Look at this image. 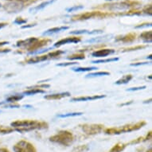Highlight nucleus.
Here are the masks:
<instances>
[{
  "instance_id": "31",
  "label": "nucleus",
  "mask_w": 152,
  "mask_h": 152,
  "mask_svg": "<svg viewBox=\"0 0 152 152\" xmlns=\"http://www.w3.org/2000/svg\"><path fill=\"white\" fill-rule=\"evenodd\" d=\"M149 64V62H142V63H138V64H131V66H139V65H143Z\"/></svg>"
},
{
  "instance_id": "11",
  "label": "nucleus",
  "mask_w": 152,
  "mask_h": 152,
  "mask_svg": "<svg viewBox=\"0 0 152 152\" xmlns=\"http://www.w3.org/2000/svg\"><path fill=\"white\" fill-rule=\"evenodd\" d=\"M107 8L113 10H125L129 8V5L127 3H115V4L108 5Z\"/></svg>"
},
{
  "instance_id": "41",
  "label": "nucleus",
  "mask_w": 152,
  "mask_h": 152,
  "mask_svg": "<svg viewBox=\"0 0 152 152\" xmlns=\"http://www.w3.org/2000/svg\"><path fill=\"white\" fill-rule=\"evenodd\" d=\"M0 112H1V110H0Z\"/></svg>"
},
{
  "instance_id": "35",
  "label": "nucleus",
  "mask_w": 152,
  "mask_h": 152,
  "mask_svg": "<svg viewBox=\"0 0 152 152\" xmlns=\"http://www.w3.org/2000/svg\"><path fill=\"white\" fill-rule=\"evenodd\" d=\"M7 25V23H0V30H1V29H3V27H5Z\"/></svg>"
},
{
  "instance_id": "13",
  "label": "nucleus",
  "mask_w": 152,
  "mask_h": 152,
  "mask_svg": "<svg viewBox=\"0 0 152 152\" xmlns=\"http://www.w3.org/2000/svg\"><path fill=\"white\" fill-rule=\"evenodd\" d=\"M69 26H61V27H55L52 28V29H50V30H47L46 31L43 33V35H51L54 34H57V33H59L61 31H63V30H66L69 29Z\"/></svg>"
},
{
  "instance_id": "14",
  "label": "nucleus",
  "mask_w": 152,
  "mask_h": 152,
  "mask_svg": "<svg viewBox=\"0 0 152 152\" xmlns=\"http://www.w3.org/2000/svg\"><path fill=\"white\" fill-rule=\"evenodd\" d=\"M49 58V56L46 55V56H42V57H34V58H30V60L27 61L28 64H34V63H38L42 62V61H44L47 60Z\"/></svg>"
},
{
  "instance_id": "22",
  "label": "nucleus",
  "mask_w": 152,
  "mask_h": 152,
  "mask_svg": "<svg viewBox=\"0 0 152 152\" xmlns=\"http://www.w3.org/2000/svg\"><path fill=\"white\" fill-rule=\"evenodd\" d=\"M110 73L108 72H92L86 75V77H102V76H108Z\"/></svg>"
},
{
  "instance_id": "4",
  "label": "nucleus",
  "mask_w": 152,
  "mask_h": 152,
  "mask_svg": "<svg viewBox=\"0 0 152 152\" xmlns=\"http://www.w3.org/2000/svg\"><path fill=\"white\" fill-rule=\"evenodd\" d=\"M13 149L15 152H37L34 146L25 140H21L18 142L14 146Z\"/></svg>"
},
{
  "instance_id": "3",
  "label": "nucleus",
  "mask_w": 152,
  "mask_h": 152,
  "mask_svg": "<svg viewBox=\"0 0 152 152\" xmlns=\"http://www.w3.org/2000/svg\"><path fill=\"white\" fill-rule=\"evenodd\" d=\"M145 124H146L144 122H141L135 124L126 125V126H123V127H117V128H110V129L108 128L105 131V133L109 134V135H119V134L124 133V132H130L139 130Z\"/></svg>"
},
{
  "instance_id": "16",
  "label": "nucleus",
  "mask_w": 152,
  "mask_h": 152,
  "mask_svg": "<svg viewBox=\"0 0 152 152\" xmlns=\"http://www.w3.org/2000/svg\"><path fill=\"white\" fill-rule=\"evenodd\" d=\"M23 97H24V95H14V96H10V97H8L7 99V101H6V102H7V103L16 102V101H18V100H22Z\"/></svg>"
},
{
  "instance_id": "32",
  "label": "nucleus",
  "mask_w": 152,
  "mask_h": 152,
  "mask_svg": "<svg viewBox=\"0 0 152 152\" xmlns=\"http://www.w3.org/2000/svg\"><path fill=\"white\" fill-rule=\"evenodd\" d=\"M147 26H151V23H148V24H142L141 26H138L135 28H143V27H147Z\"/></svg>"
},
{
  "instance_id": "34",
  "label": "nucleus",
  "mask_w": 152,
  "mask_h": 152,
  "mask_svg": "<svg viewBox=\"0 0 152 152\" xmlns=\"http://www.w3.org/2000/svg\"><path fill=\"white\" fill-rule=\"evenodd\" d=\"M0 152H10L9 151V150H7V148H0Z\"/></svg>"
},
{
  "instance_id": "5",
  "label": "nucleus",
  "mask_w": 152,
  "mask_h": 152,
  "mask_svg": "<svg viewBox=\"0 0 152 152\" xmlns=\"http://www.w3.org/2000/svg\"><path fill=\"white\" fill-rule=\"evenodd\" d=\"M23 3L19 0H13L4 6V9L10 13H18L23 9Z\"/></svg>"
},
{
  "instance_id": "8",
  "label": "nucleus",
  "mask_w": 152,
  "mask_h": 152,
  "mask_svg": "<svg viewBox=\"0 0 152 152\" xmlns=\"http://www.w3.org/2000/svg\"><path fill=\"white\" fill-rule=\"evenodd\" d=\"M56 0H49V1H45V2H43L41 4H39L37 7H32L30 8L29 11L30 13H37L38 11H40V10H43L44 8L47 7L48 6H50V4H53V3H54Z\"/></svg>"
},
{
  "instance_id": "26",
  "label": "nucleus",
  "mask_w": 152,
  "mask_h": 152,
  "mask_svg": "<svg viewBox=\"0 0 152 152\" xmlns=\"http://www.w3.org/2000/svg\"><path fill=\"white\" fill-rule=\"evenodd\" d=\"M89 31L87 30H75L70 32V34H88Z\"/></svg>"
},
{
  "instance_id": "28",
  "label": "nucleus",
  "mask_w": 152,
  "mask_h": 152,
  "mask_svg": "<svg viewBox=\"0 0 152 152\" xmlns=\"http://www.w3.org/2000/svg\"><path fill=\"white\" fill-rule=\"evenodd\" d=\"M76 64H77V62H66V63H60V64H58L57 66H69V65H76Z\"/></svg>"
},
{
  "instance_id": "29",
  "label": "nucleus",
  "mask_w": 152,
  "mask_h": 152,
  "mask_svg": "<svg viewBox=\"0 0 152 152\" xmlns=\"http://www.w3.org/2000/svg\"><path fill=\"white\" fill-rule=\"evenodd\" d=\"M14 130L10 129V128H7V127H3L2 129L0 130V132L1 133H3V134H7V133H10V132H13Z\"/></svg>"
},
{
  "instance_id": "30",
  "label": "nucleus",
  "mask_w": 152,
  "mask_h": 152,
  "mask_svg": "<svg viewBox=\"0 0 152 152\" xmlns=\"http://www.w3.org/2000/svg\"><path fill=\"white\" fill-rule=\"evenodd\" d=\"M146 88V86H142V87H136V88H128L127 91H129V92H132V91H137V90H141Z\"/></svg>"
},
{
  "instance_id": "18",
  "label": "nucleus",
  "mask_w": 152,
  "mask_h": 152,
  "mask_svg": "<svg viewBox=\"0 0 152 152\" xmlns=\"http://www.w3.org/2000/svg\"><path fill=\"white\" fill-rule=\"evenodd\" d=\"M126 147V144H124V143H118V144L115 145L114 147H112L110 152H121L122 151L124 150V148Z\"/></svg>"
},
{
  "instance_id": "39",
  "label": "nucleus",
  "mask_w": 152,
  "mask_h": 152,
  "mask_svg": "<svg viewBox=\"0 0 152 152\" xmlns=\"http://www.w3.org/2000/svg\"><path fill=\"white\" fill-rule=\"evenodd\" d=\"M106 1H112V0H106Z\"/></svg>"
},
{
  "instance_id": "19",
  "label": "nucleus",
  "mask_w": 152,
  "mask_h": 152,
  "mask_svg": "<svg viewBox=\"0 0 152 152\" xmlns=\"http://www.w3.org/2000/svg\"><path fill=\"white\" fill-rule=\"evenodd\" d=\"M119 61V58H107V59H104V60L92 61V63H93V64H101V63L113 62V61Z\"/></svg>"
},
{
  "instance_id": "27",
  "label": "nucleus",
  "mask_w": 152,
  "mask_h": 152,
  "mask_svg": "<svg viewBox=\"0 0 152 152\" xmlns=\"http://www.w3.org/2000/svg\"><path fill=\"white\" fill-rule=\"evenodd\" d=\"M26 22H27V20L23 19L22 18H17L14 21V23H15V24H17V25H23V24L26 23Z\"/></svg>"
},
{
  "instance_id": "37",
  "label": "nucleus",
  "mask_w": 152,
  "mask_h": 152,
  "mask_svg": "<svg viewBox=\"0 0 152 152\" xmlns=\"http://www.w3.org/2000/svg\"><path fill=\"white\" fill-rule=\"evenodd\" d=\"M10 50H3L0 51V53H8V52H10Z\"/></svg>"
},
{
  "instance_id": "23",
  "label": "nucleus",
  "mask_w": 152,
  "mask_h": 152,
  "mask_svg": "<svg viewBox=\"0 0 152 152\" xmlns=\"http://www.w3.org/2000/svg\"><path fill=\"white\" fill-rule=\"evenodd\" d=\"M83 115L82 112H72V113H66V114H62V115H58V117L59 118H68L73 117V116H78V115Z\"/></svg>"
},
{
  "instance_id": "21",
  "label": "nucleus",
  "mask_w": 152,
  "mask_h": 152,
  "mask_svg": "<svg viewBox=\"0 0 152 152\" xmlns=\"http://www.w3.org/2000/svg\"><path fill=\"white\" fill-rule=\"evenodd\" d=\"M44 92H45L44 90L39 89V88H34V89L26 91V92H24L23 94L26 95V96H31V95H35L37 94V93H44Z\"/></svg>"
},
{
  "instance_id": "25",
  "label": "nucleus",
  "mask_w": 152,
  "mask_h": 152,
  "mask_svg": "<svg viewBox=\"0 0 152 152\" xmlns=\"http://www.w3.org/2000/svg\"><path fill=\"white\" fill-rule=\"evenodd\" d=\"M68 59H69V60H76V59H78V60H82V59H85V55L80 54V55H75V56H70V57H68Z\"/></svg>"
},
{
  "instance_id": "2",
  "label": "nucleus",
  "mask_w": 152,
  "mask_h": 152,
  "mask_svg": "<svg viewBox=\"0 0 152 152\" xmlns=\"http://www.w3.org/2000/svg\"><path fill=\"white\" fill-rule=\"evenodd\" d=\"M51 142L63 145V146H69L73 142V135L71 132L67 131H61L58 134L53 135L50 138Z\"/></svg>"
},
{
  "instance_id": "15",
  "label": "nucleus",
  "mask_w": 152,
  "mask_h": 152,
  "mask_svg": "<svg viewBox=\"0 0 152 152\" xmlns=\"http://www.w3.org/2000/svg\"><path fill=\"white\" fill-rule=\"evenodd\" d=\"M132 79V75H125L123 77H121L120 79L116 80V81H115V84H116V85H124V84H127V83L129 82Z\"/></svg>"
},
{
  "instance_id": "17",
  "label": "nucleus",
  "mask_w": 152,
  "mask_h": 152,
  "mask_svg": "<svg viewBox=\"0 0 152 152\" xmlns=\"http://www.w3.org/2000/svg\"><path fill=\"white\" fill-rule=\"evenodd\" d=\"M140 37H142L144 40L145 42H151V37H152V33L151 31H147V32L142 33V34L140 35Z\"/></svg>"
},
{
  "instance_id": "12",
  "label": "nucleus",
  "mask_w": 152,
  "mask_h": 152,
  "mask_svg": "<svg viewBox=\"0 0 152 152\" xmlns=\"http://www.w3.org/2000/svg\"><path fill=\"white\" fill-rule=\"evenodd\" d=\"M69 92H62V93H57V94H51L45 96L44 98L46 100H60L65 96H69Z\"/></svg>"
},
{
  "instance_id": "6",
  "label": "nucleus",
  "mask_w": 152,
  "mask_h": 152,
  "mask_svg": "<svg viewBox=\"0 0 152 152\" xmlns=\"http://www.w3.org/2000/svg\"><path fill=\"white\" fill-rule=\"evenodd\" d=\"M82 129L88 135H96V134H98L102 131L103 126L100 124L84 125Z\"/></svg>"
},
{
  "instance_id": "9",
  "label": "nucleus",
  "mask_w": 152,
  "mask_h": 152,
  "mask_svg": "<svg viewBox=\"0 0 152 152\" xmlns=\"http://www.w3.org/2000/svg\"><path fill=\"white\" fill-rule=\"evenodd\" d=\"M79 42H80V39L77 37H67V38L61 39L58 42L55 43L54 47H59V46H61L65 44H69V43H77Z\"/></svg>"
},
{
  "instance_id": "36",
  "label": "nucleus",
  "mask_w": 152,
  "mask_h": 152,
  "mask_svg": "<svg viewBox=\"0 0 152 152\" xmlns=\"http://www.w3.org/2000/svg\"><path fill=\"white\" fill-rule=\"evenodd\" d=\"M7 44H9V42H0V47H1V46H3V45H7Z\"/></svg>"
},
{
  "instance_id": "33",
  "label": "nucleus",
  "mask_w": 152,
  "mask_h": 152,
  "mask_svg": "<svg viewBox=\"0 0 152 152\" xmlns=\"http://www.w3.org/2000/svg\"><path fill=\"white\" fill-rule=\"evenodd\" d=\"M36 26L35 24H30V25L29 26H22V28L23 29H25V28H30V27H33V26Z\"/></svg>"
},
{
  "instance_id": "20",
  "label": "nucleus",
  "mask_w": 152,
  "mask_h": 152,
  "mask_svg": "<svg viewBox=\"0 0 152 152\" xmlns=\"http://www.w3.org/2000/svg\"><path fill=\"white\" fill-rule=\"evenodd\" d=\"M97 69L96 67H85V68H72V70L74 72H87V71H92V70Z\"/></svg>"
},
{
  "instance_id": "38",
  "label": "nucleus",
  "mask_w": 152,
  "mask_h": 152,
  "mask_svg": "<svg viewBox=\"0 0 152 152\" xmlns=\"http://www.w3.org/2000/svg\"><path fill=\"white\" fill-rule=\"evenodd\" d=\"M147 152H152V150L151 149V148H150V149L149 150H148V151H147Z\"/></svg>"
},
{
  "instance_id": "1",
  "label": "nucleus",
  "mask_w": 152,
  "mask_h": 152,
  "mask_svg": "<svg viewBox=\"0 0 152 152\" xmlns=\"http://www.w3.org/2000/svg\"><path fill=\"white\" fill-rule=\"evenodd\" d=\"M10 125L15 127V130L19 132H30L35 129H44L48 126L46 123L38 122L36 120H18L11 123Z\"/></svg>"
},
{
  "instance_id": "40",
  "label": "nucleus",
  "mask_w": 152,
  "mask_h": 152,
  "mask_svg": "<svg viewBox=\"0 0 152 152\" xmlns=\"http://www.w3.org/2000/svg\"><path fill=\"white\" fill-rule=\"evenodd\" d=\"M1 6H2V5H1V3H0V7H1Z\"/></svg>"
},
{
  "instance_id": "24",
  "label": "nucleus",
  "mask_w": 152,
  "mask_h": 152,
  "mask_svg": "<svg viewBox=\"0 0 152 152\" xmlns=\"http://www.w3.org/2000/svg\"><path fill=\"white\" fill-rule=\"evenodd\" d=\"M82 9H84V6H74V7H72L67 9V12H74V11H78V10H82Z\"/></svg>"
},
{
  "instance_id": "7",
  "label": "nucleus",
  "mask_w": 152,
  "mask_h": 152,
  "mask_svg": "<svg viewBox=\"0 0 152 152\" xmlns=\"http://www.w3.org/2000/svg\"><path fill=\"white\" fill-rule=\"evenodd\" d=\"M115 53L114 50H108V49H105V50H97V51H95L92 53V57L94 58H104L107 57L108 55L112 54Z\"/></svg>"
},
{
  "instance_id": "10",
  "label": "nucleus",
  "mask_w": 152,
  "mask_h": 152,
  "mask_svg": "<svg viewBox=\"0 0 152 152\" xmlns=\"http://www.w3.org/2000/svg\"><path fill=\"white\" fill-rule=\"evenodd\" d=\"M106 96L105 95H100V96H81V97L73 98L71 101H87V100H100L102 98H104Z\"/></svg>"
}]
</instances>
